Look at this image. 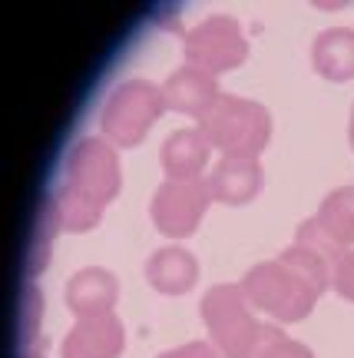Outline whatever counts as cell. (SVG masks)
Instances as JSON below:
<instances>
[{
  "instance_id": "1",
  "label": "cell",
  "mask_w": 354,
  "mask_h": 358,
  "mask_svg": "<svg viewBox=\"0 0 354 358\" xmlns=\"http://www.w3.org/2000/svg\"><path fill=\"white\" fill-rule=\"evenodd\" d=\"M328 279L331 275L325 256H318L304 245H295L288 252H281V259L275 262L255 266L242 282V292L252 308H262L281 322H295L311 312Z\"/></svg>"
},
{
  "instance_id": "2",
  "label": "cell",
  "mask_w": 354,
  "mask_h": 358,
  "mask_svg": "<svg viewBox=\"0 0 354 358\" xmlns=\"http://www.w3.org/2000/svg\"><path fill=\"white\" fill-rule=\"evenodd\" d=\"M202 319L212 332V345L226 358H255L279 329L262 325L249 312L242 285H215L202 299Z\"/></svg>"
},
{
  "instance_id": "3",
  "label": "cell",
  "mask_w": 354,
  "mask_h": 358,
  "mask_svg": "<svg viewBox=\"0 0 354 358\" xmlns=\"http://www.w3.org/2000/svg\"><path fill=\"white\" fill-rule=\"evenodd\" d=\"M199 129L205 133L209 146L222 150L226 156L255 159L272 136V116L252 100L219 96L212 110L199 120Z\"/></svg>"
},
{
  "instance_id": "4",
  "label": "cell",
  "mask_w": 354,
  "mask_h": 358,
  "mask_svg": "<svg viewBox=\"0 0 354 358\" xmlns=\"http://www.w3.org/2000/svg\"><path fill=\"white\" fill-rule=\"evenodd\" d=\"M163 90L146 80H129L116 90L103 110V133L116 146H140L149 127L163 116Z\"/></svg>"
},
{
  "instance_id": "5",
  "label": "cell",
  "mask_w": 354,
  "mask_h": 358,
  "mask_svg": "<svg viewBox=\"0 0 354 358\" xmlns=\"http://www.w3.org/2000/svg\"><path fill=\"white\" fill-rule=\"evenodd\" d=\"M60 189L103 213V206L119 192L116 153L103 140H83L66 159V182Z\"/></svg>"
},
{
  "instance_id": "6",
  "label": "cell",
  "mask_w": 354,
  "mask_h": 358,
  "mask_svg": "<svg viewBox=\"0 0 354 358\" xmlns=\"http://www.w3.org/2000/svg\"><path fill=\"white\" fill-rule=\"evenodd\" d=\"M182 50H186L189 66L215 77V73H226L232 66H239L249 53V43H245L242 27L232 17H209L186 34Z\"/></svg>"
},
{
  "instance_id": "7",
  "label": "cell",
  "mask_w": 354,
  "mask_h": 358,
  "mask_svg": "<svg viewBox=\"0 0 354 358\" xmlns=\"http://www.w3.org/2000/svg\"><path fill=\"white\" fill-rule=\"evenodd\" d=\"M209 203H212V192L205 179H169L156 189L149 213L163 236L186 239L199 229Z\"/></svg>"
},
{
  "instance_id": "8",
  "label": "cell",
  "mask_w": 354,
  "mask_h": 358,
  "mask_svg": "<svg viewBox=\"0 0 354 358\" xmlns=\"http://www.w3.org/2000/svg\"><path fill=\"white\" fill-rule=\"evenodd\" d=\"M344 243H354V189L331 192L321 213L298 232V245L318 256H334Z\"/></svg>"
},
{
  "instance_id": "9",
  "label": "cell",
  "mask_w": 354,
  "mask_h": 358,
  "mask_svg": "<svg viewBox=\"0 0 354 358\" xmlns=\"http://www.w3.org/2000/svg\"><path fill=\"white\" fill-rule=\"evenodd\" d=\"M219 96H222V93H219L215 77H209V73H202V70H196V66H179L163 87L165 110L189 113V116H196V120H202V116L215 106Z\"/></svg>"
},
{
  "instance_id": "10",
  "label": "cell",
  "mask_w": 354,
  "mask_h": 358,
  "mask_svg": "<svg viewBox=\"0 0 354 358\" xmlns=\"http://www.w3.org/2000/svg\"><path fill=\"white\" fill-rule=\"evenodd\" d=\"M123 352V325L113 312L96 319H80L64 338V358H116Z\"/></svg>"
},
{
  "instance_id": "11",
  "label": "cell",
  "mask_w": 354,
  "mask_h": 358,
  "mask_svg": "<svg viewBox=\"0 0 354 358\" xmlns=\"http://www.w3.org/2000/svg\"><path fill=\"white\" fill-rule=\"evenodd\" d=\"M116 295H119V285H116L113 272L89 266L70 279L66 306L76 319H96V315H110V308L116 306Z\"/></svg>"
},
{
  "instance_id": "12",
  "label": "cell",
  "mask_w": 354,
  "mask_h": 358,
  "mask_svg": "<svg viewBox=\"0 0 354 358\" xmlns=\"http://www.w3.org/2000/svg\"><path fill=\"white\" fill-rule=\"evenodd\" d=\"M205 182H209L212 199H219V203H226V206H245V203H252L255 192L262 189V169H258L255 159L222 156Z\"/></svg>"
},
{
  "instance_id": "13",
  "label": "cell",
  "mask_w": 354,
  "mask_h": 358,
  "mask_svg": "<svg viewBox=\"0 0 354 358\" xmlns=\"http://www.w3.org/2000/svg\"><path fill=\"white\" fill-rule=\"evenodd\" d=\"M146 279L156 292L163 295H182L189 292L196 279H199V262L192 259V252L186 249H159V252H152V259L146 262Z\"/></svg>"
},
{
  "instance_id": "14",
  "label": "cell",
  "mask_w": 354,
  "mask_h": 358,
  "mask_svg": "<svg viewBox=\"0 0 354 358\" xmlns=\"http://www.w3.org/2000/svg\"><path fill=\"white\" fill-rule=\"evenodd\" d=\"M209 163V140L202 129H176L163 146V169L169 179H199Z\"/></svg>"
},
{
  "instance_id": "15",
  "label": "cell",
  "mask_w": 354,
  "mask_h": 358,
  "mask_svg": "<svg viewBox=\"0 0 354 358\" xmlns=\"http://www.w3.org/2000/svg\"><path fill=\"white\" fill-rule=\"evenodd\" d=\"M315 70L328 80L354 77V34L351 30H325L315 40Z\"/></svg>"
},
{
  "instance_id": "16",
  "label": "cell",
  "mask_w": 354,
  "mask_h": 358,
  "mask_svg": "<svg viewBox=\"0 0 354 358\" xmlns=\"http://www.w3.org/2000/svg\"><path fill=\"white\" fill-rule=\"evenodd\" d=\"M255 358H311V352H308L304 345H298V342H288L281 332H275L265 345L258 348V355Z\"/></svg>"
},
{
  "instance_id": "17",
  "label": "cell",
  "mask_w": 354,
  "mask_h": 358,
  "mask_svg": "<svg viewBox=\"0 0 354 358\" xmlns=\"http://www.w3.org/2000/svg\"><path fill=\"white\" fill-rule=\"evenodd\" d=\"M331 279H334V285H338V292H341L344 299H354V252H348V256L338 259V266H334V272H331Z\"/></svg>"
},
{
  "instance_id": "18",
  "label": "cell",
  "mask_w": 354,
  "mask_h": 358,
  "mask_svg": "<svg viewBox=\"0 0 354 358\" xmlns=\"http://www.w3.org/2000/svg\"><path fill=\"white\" fill-rule=\"evenodd\" d=\"M159 358H226V355L215 345H209V342H189V345L172 348V352H165Z\"/></svg>"
},
{
  "instance_id": "19",
  "label": "cell",
  "mask_w": 354,
  "mask_h": 358,
  "mask_svg": "<svg viewBox=\"0 0 354 358\" xmlns=\"http://www.w3.org/2000/svg\"><path fill=\"white\" fill-rule=\"evenodd\" d=\"M351 140H354V127H351Z\"/></svg>"
}]
</instances>
